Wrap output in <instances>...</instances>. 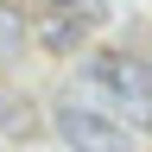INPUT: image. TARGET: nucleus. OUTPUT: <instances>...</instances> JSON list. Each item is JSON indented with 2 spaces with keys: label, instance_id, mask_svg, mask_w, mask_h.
Wrapping results in <instances>:
<instances>
[{
  "label": "nucleus",
  "instance_id": "obj_1",
  "mask_svg": "<svg viewBox=\"0 0 152 152\" xmlns=\"http://www.w3.org/2000/svg\"><path fill=\"white\" fill-rule=\"evenodd\" d=\"M89 83L108 89L114 108H121L133 127L152 133V70H146V64H133V57H121V51H95V57H89Z\"/></svg>",
  "mask_w": 152,
  "mask_h": 152
},
{
  "label": "nucleus",
  "instance_id": "obj_4",
  "mask_svg": "<svg viewBox=\"0 0 152 152\" xmlns=\"http://www.w3.org/2000/svg\"><path fill=\"white\" fill-rule=\"evenodd\" d=\"M0 133H32V108L7 89H0Z\"/></svg>",
  "mask_w": 152,
  "mask_h": 152
},
{
  "label": "nucleus",
  "instance_id": "obj_3",
  "mask_svg": "<svg viewBox=\"0 0 152 152\" xmlns=\"http://www.w3.org/2000/svg\"><path fill=\"white\" fill-rule=\"evenodd\" d=\"M89 26H95V13H89V7H45V13L32 19V38H38L45 51L70 57V51L89 38Z\"/></svg>",
  "mask_w": 152,
  "mask_h": 152
},
{
  "label": "nucleus",
  "instance_id": "obj_2",
  "mask_svg": "<svg viewBox=\"0 0 152 152\" xmlns=\"http://www.w3.org/2000/svg\"><path fill=\"white\" fill-rule=\"evenodd\" d=\"M51 121H57V140L70 152H133V127L102 114V108H89V102H57Z\"/></svg>",
  "mask_w": 152,
  "mask_h": 152
}]
</instances>
